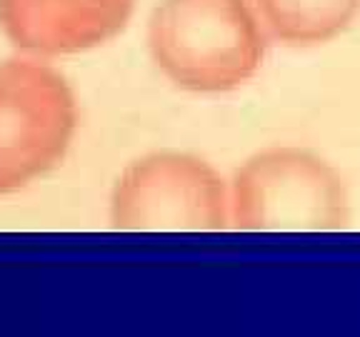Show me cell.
Segmentation results:
<instances>
[{
    "label": "cell",
    "instance_id": "cell-1",
    "mask_svg": "<svg viewBox=\"0 0 360 337\" xmlns=\"http://www.w3.org/2000/svg\"><path fill=\"white\" fill-rule=\"evenodd\" d=\"M253 0H163L148 22L160 73L183 90L228 93L253 78L268 51Z\"/></svg>",
    "mask_w": 360,
    "mask_h": 337
},
{
    "label": "cell",
    "instance_id": "cell-2",
    "mask_svg": "<svg viewBox=\"0 0 360 337\" xmlns=\"http://www.w3.org/2000/svg\"><path fill=\"white\" fill-rule=\"evenodd\" d=\"M348 220L345 180L303 147H265L243 163L231 183V223L240 230L333 232Z\"/></svg>",
    "mask_w": 360,
    "mask_h": 337
},
{
    "label": "cell",
    "instance_id": "cell-3",
    "mask_svg": "<svg viewBox=\"0 0 360 337\" xmlns=\"http://www.w3.org/2000/svg\"><path fill=\"white\" fill-rule=\"evenodd\" d=\"M110 210L123 230H218L231 223V185L200 157L155 152L120 175Z\"/></svg>",
    "mask_w": 360,
    "mask_h": 337
},
{
    "label": "cell",
    "instance_id": "cell-4",
    "mask_svg": "<svg viewBox=\"0 0 360 337\" xmlns=\"http://www.w3.org/2000/svg\"><path fill=\"white\" fill-rule=\"evenodd\" d=\"M75 133V100L63 78L30 60L0 65V192L58 165Z\"/></svg>",
    "mask_w": 360,
    "mask_h": 337
},
{
    "label": "cell",
    "instance_id": "cell-5",
    "mask_svg": "<svg viewBox=\"0 0 360 337\" xmlns=\"http://www.w3.org/2000/svg\"><path fill=\"white\" fill-rule=\"evenodd\" d=\"M133 0H0V25L30 53H80L125 28Z\"/></svg>",
    "mask_w": 360,
    "mask_h": 337
},
{
    "label": "cell",
    "instance_id": "cell-6",
    "mask_svg": "<svg viewBox=\"0 0 360 337\" xmlns=\"http://www.w3.org/2000/svg\"><path fill=\"white\" fill-rule=\"evenodd\" d=\"M273 40L295 48L321 45L340 35L360 11V0H253Z\"/></svg>",
    "mask_w": 360,
    "mask_h": 337
}]
</instances>
